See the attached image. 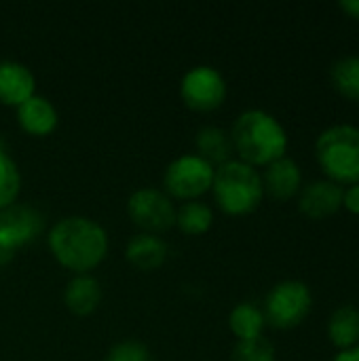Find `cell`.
<instances>
[{"instance_id": "obj_8", "label": "cell", "mask_w": 359, "mask_h": 361, "mask_svg": "<svg viewBox=\"0 0 359 361\" xmlns=\"http://www.w3.org/2000/svg\"><path fill=\"white\" fill-rule=\"evenodd\" d=\"M229 95L226 78L214 66H195L180 80V97L195 112L218 110Z\"/></svg>"}, {"instance_id": "obj_13", "label": "cell", "mask_w": 359, "mask_h": 361, "mask_svg": "<svg viewBox=\"0 0 359 361\" xmlns=\"http://www.w3.org/2000/svg\"><path fill=\"white\" fill-rule=\"evenodd\" d=\"M15 110H17V125L32 137H47L57 129L59 123L57 108L44 95L34 93Z\"/></svg>"}, {"instance_id": "obj_4", "label": "cell", "mask_w": 359, "mask_h": 361, "mask_svg": "<svg viewBox=\"0 0 359 361\" xmlns=\"http://www.w3.org/2000/svg\"><path fill=\"white\" fill-rule=\"evenodd\" d=\"M315 161L326 180L339 186L359 182V127L339 123L324 129L315 140Z\"/></svg>"}, {"instance_id": "obj_2", "label": "cell", "mask_w": 359, "mask_h": 361, "mask_svg": "<svg viewBox=\"0 0 359 361\" xmlns=\"http://www.w3.org/2000/svg\"><path fill=\"white\" fill-rule=\"evenodd\" d=\"M229 135L239 161L256 169L284 159L290 144L288 131L279 118L260 108L241 112Z\"/></svg>"}, {"instance_id": "obj_11", "label": "cell", "mask_w": 359, "mask_h": 361, "mask_svg": "<svg viewBox=\"0 0 359 361\" xmlns=\"http://www.w3.org/2000/svg\"><path fill=\"white\" fill-rule=\"evenodd\" d=\"M36 93V76L25 63L0 59V104L19 108Z\"/></svg>"}, {"instance_id": "obj_5", "label": "cell", "mask_w": 359, "mask_h": 361, "mask_svg": "<svg viewBox=\"0 0 359 361\" xmlns=\"http://www.w3.org/2000/svg\"><path fill=\"white\" fill-rule=\"evenodd\" d=\"M313 309V292L305 281L286 279L279 281L264 300V319L275 330L298 328Z\"/></svg>"}, {"instance_id": "obj_25", "label": "cell", "mask_w": 359, "mask_h": 361, "mask_svg": "<svg viewBox=\"0 0 359 361\" xmlns=\"http://www.w3.org/2000/svg\"><path fill=\"white\" fill-rule=\"evenodd\" d=\"M339 8L353 21H359V0H341Z\"/></svg>"}, {"instance_id": "obj_16", "label": "cell", "mask_w": 359, "mask_h": 361, "mask_svg": "<svg viewBox=\"0 0 359 361\" xmlns=\"http://www.w3.org/2000/svg\"><path fill=\"white\" fill-rule=\"evenodd\" d=\"M326 334L332 347L339 351H347L359 345V309L353 305L339 307L326 326Z\"/></svg>"}, {"instance_id": "obj_6", "label": "cell", "mask_w": 359, "mask_h": 361, "mask_svg": "<svg viewBox=\"0 0 359 361\" xmlns=\"http://www.w3.org/2000/svg\"><path fill=\"white\" fill-rule=\"evenodd\" d=\"M214 167L199 154H182L174 159L163 173V192L174 201H201L212 190Z\"/></svg>"}, {"instance_id": "obj_19", "label": "cell", "mask_w": 359, "mask_h": 361, "mask_svg": "<svg viewBox=\"0 0 359 361\" xmlns=\"http://www.w3.org/2000/svg\"><path fill=\"white\" fill-rule=\"evenodd\" d=\"M214 224V212L203 201H186L176 209V228L186 237L205 235Z\"/></svg>"}, {"instance_id": "obj_27", "label": "cell", "mask_w": 359, "mask_h": 361, "mask_svg": "<svg viewBox=\"0 0 359 361\" xmlns=\"http://www.w3.org/2000/svg\"><path fill=\"white\" fill-rule=\"evenodd\" d=\"M2 146H4V144H2V137H0V150H2Z\"/></svg>"}, {"instance_id": "obj_18", "label": "cell", "mask_w": 359, "mask_h": 361, "mask_svg": "<svg viewBox=\"0 0 359 361\" xmlns=\"http://www.w3.org/2000/svg\"><path fill=\"white\" fill-rule=\"evenodd\" d=\"M229 328H231L233 336L237 338V343L254 341L264 334L267 319H264V313L260 307H256L252 302H239L237 307H233V311L229 315Z\"/></svg>"}, {"instance_id": "obj_14", "label": "cell", "mask_w": 359, "mask_h": 361, "mask_svg": "<svg viewBox=\"0 0 359 361\" xmlns=\"http://www.w3.org/2000/svg\"><path fill=\"white\" fill-rule=\"evenodd\" d=\"M102 302V286L93 275H74L63 290V305L76 317H89Z\"/></svg>"}, {"instance_id": "obj_10", "label": "cell", "mask_w": 359, "mask_h": 361, "mask_svg": "<svg viewBox=\"0 0 359 361\" xmlns=\"http://www.w3.org/2000/svg\"><path fill=\"white\" fill-rule=\"evenodd\" d=\"M298 209L309 220H326L343 209V186L330 180H313L298 192Z\"/></svg>"}, {"instance_id": "obj_7", "label": "cell", "mask_w": 359, "mask_h": 361, "mask_svg": "<svg viewBox=\"0 0 359 361\" xmlns=\"http://www.w3.org/2000/svg\"><path fill=\"white\" fill-rule=\"evenodd\" d=\"M176 205L159 188H138L127 201V216L146 235H163L176 228Z\"/></svg>"}, {"instance_id": "obj_23", "label": "cell", "mask_w": 359, "mask_h": 361, "mask_svg": "<svg viewBox=\"0 0 359 361\" xmlns=\"http://www.w3.org/2000/svg\"><path fill=\"white\" fill-rule=\"evenodd\" d=\"M104 361H152V355L144 343L138 341H123L116 343L108 353Z\"/></svg>"}, {"instance_id": "obj_20", "label": "cell", "mask_w": 359, "mask_h": 361, "mask_svg": "<svg viewBox=\"0 0 359 361\" xmlns=\"http://www.w3.org/2000/svg\"><path fill=\"white\" fill-rule=\"evenodd\" d=\"M332 87L347 99L359 102V55H343L330 66Z\"/></svg>"}, {"instance_id": "obj_26", "label": "cell", "mask_w": 359, "mask_h": 361, "mask_svg": "<svg viewBox=\"0 0 359 361\" xmlns=\"http://www.w3.org/2000/svg\"><path fill=\"white\" fill-rule=\"evenodd\" d=\"M334 361H359V345L353 349H347V351H339L334 355Z\"/></svg>"}, {"instance_id": "obj_9", "label": "cell", "mask_w": 359, "mask_h": 361, "mask_svg": "<svg viewBox=\"0 0 359 361\" xmlns=\"http://www.w3.org/2000/svg\"><path fill=\"white\" fill-rule=\"evenodd\" d=\"M44 228V216L32 205H11L0 212V262L32 243Z\"/></svg>"}, {"instance_id": "obj_22", "label": "cell", "mask_w": 359, "mask_h": 361, "mask_svg": "<svg viewBox=\"0 0 359 361\" xmlns=\"http://www.w3.org/2000/svg\"><path fill=\"white\" fill-rule=\"evenodd\" d=\"M233 361H277V353L273 343L260 336L254 341L237 343L233 349Z\"/></svg>"}, {"instance_id": "obj_1", "label": "cell", "mask_w": 359, "mask_h": 361, "mask_svg": "<svg viewBox=\"0 0 359 361\" xmlns=\"http://www.w3.org/2000/svg\"><path fill=\"white\" fill-rule=\"evenodd\" d=\"M51 256L74 275H91L108 256L106 228L87 216H66L47 235Z\"/></svg>"}, {"instance_id": "obj_3", "label": "cell", "mask_w": 359, "mask_h": 361, "mask_svg": "<svg viewBox=\"0 0 359 361\" xmlns=\"http://www.w3.org/2000/svg\"><path fill=\"white\" fill-rule=\"evenodd\" d=\"M212 195L216 205L226 216H250L260 207L264 199L262 173L239 159H231L216 167Z\"/></svg>"}, {"instance_id": "obj_24", "label": "cell", "mask_w": 359, "mask_h": 361, "mask_svg": "<svg viewBox=\"0 0 359 361\" xmlns=\"http://www.w3.org/2000/svg\"><path fill=\"white\" fill-rule=\"evenodd\" d=\"M343 207H345L349 214L359 216V182L358 184H351V186H345V188H343Z\"/></svg>"}, {"instance_id": "obj_21", "label": "cell", "mask_w": 359, "mask_h": 361, "mask_svg": "<svg viewBox=\"0 0 359 361\" xmlns=\"http://www.w3.org/2000/svg\"><path fill=\"white\" fill-rule=\"evenodd\" d=\"M21 192V173L17 163L0 150V212L15 205Z\"/></svg>"}, {"instance_id": "obj_15", "label": "cell", "mask_w": 359, "mask_h": 361, "mask_svg": "<svg viewBox=\"0 0 359 361\" xmlns=\"http://www.w3.org/2000/svg\"><path fill=\"white\" fill-rule=\"evenodd\" d=\"M125 258L138 271H144V273L159 271L167 260V243L157 235L140 233L131 237V241L127 243Z\"/></svg>"}, {"instance_id": "obj_12", "label": "cell", "mask_w": 359, "mask_h": 361, "mask_svg": "<svg viewBox=\"0 0 359 361\" xmlns=\"http://www.w3.org/2000/svg\"><path fill=\"white\" fill-rule=\"evenodd\" d=\"M262 186H264V195H269L275 201H290L298 197L303 188L300 165L290 157H284L267 165L262 173Z\"/></svg>"}, {"instance_id": "obj_17", "label": "cell", "mask_w": 359, "mask_h": 361, "mask_svg": "<svg viewBox=\"0 0 359 361\" xmlns=\"http://www.w3.org/2000/svg\"><path fill=\"white\" fill-rule=\"evenodd\" d=\"M195 146H197V154L201 159H205L214 169L224 165L226 161H231V154H233L231 135L224 129L214 127V125H207V127L199 129Z\"/></svg>"}]
</instances>
